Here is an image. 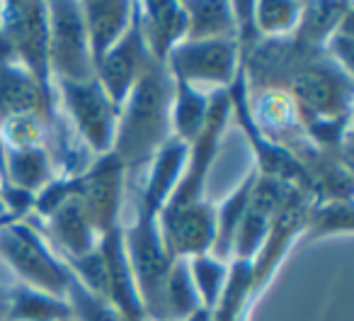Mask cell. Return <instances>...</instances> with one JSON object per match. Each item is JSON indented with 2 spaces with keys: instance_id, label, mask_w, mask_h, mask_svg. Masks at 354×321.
Wrapping results in <instances>:
<instances>
[{
  "instance_id": "obj_20",
  "label": "cell",
  "mask_w": 354,
  "mask_h": 321,
  "mask_svg": "<svg viewBox=\"0 0 354 321\" xmlns=\"http://www.w3.org/2000/svg\"><path fill=\"white\" fill-rule=\"evenodd\" d=\"M187 15V42L236 40L233 3L226 0H187L183 3Z\"/></svg>"
},
{
  "instance_id": "obj_1",
  "label": "cell",
  "mask_w": 354,
  "mask_h": 321,
  "mask_svg": "<svg viewBox=\"0 0 354 321\" xmlns=\"http://www.w3.org/2000/svg\"><path fill=\"white\" fill-rule=\"evenodd\" d=\"M170 105L172 78L167 73V66L148 59L131 93L119 107L117 134H114L112 153L119 158L127 173V185L136 183L138 175H146L156 153L172 139Z\"/></svg>"
},
{
  "instance_id": "obj_22",
  "label": "cell",
  "mask_w": 354,
  "mask_h": 321,
  "mask_svg": "<svg viewBox=\"0 0 354 321\" xmlns=\"http://www.w3.org/2000/svg\"><path fill=\"white\" fill-rule=\"evenodd\" d=\"M71 306L61 297H51L35 287L17 282L10 287V302H8L6 321H64L71 319Z\"/></svg>"
},
{
  "instance_id": "obj_26",
  "label": "cell",
  "mask_w": 354,
  "mask_h": 321,
  "mask_svg": "<svg viewBox=\"0 0 354 321\" xmlns=\"http://www.w3.org/2000/svg\"><path fill=\"white\" fill-rule=\"evenodd\" d=\"M66 302H68L71 314H73L75 321H131L112 302L90 292L75 277H71V285L66 290Z\"/></svg>"
},
{
  "instance_id": "obj_5",
  "label": "cell",
  "mask_w": 354,
  "mask_h": 321,
  "mask_svg": "<svg viewBox=\"0 0 354 321\" xmlns=\"http://www.w3.org/2000/svg\"><path fill=\"white\" fill-rule=\"evenodd\" d=\"M56 103H59L61 114L75 137L85 144L95 158L112 153L114 134H117L119 110L97 78L83 80V83H71V80H56Z\"/></svg>"
},
{
  "instance_id": "obj_13",
  "label": "cell",
  "mask_w": 354,
  "mask_h": 321,
  "mask_svg": "<svg viewBox=\"0 0 354 321\" xmlns=\"http://www.w3.org/2000/svg\"><path fill=\"white\" fill-rule=\"evenodd\" d=\"M22 114H44L56 122L61 110L20 64H0V127Z\"/></svg>"
},
{
  "instance_id": "obj_12",
  "label": "cell",
  "mask_w": 354,
  "mask_h": 321,
  "mask_svg": "<svg viewBox=\"0 0 354 321\" xmlns=\"http://www.w3.org/2000/svg\"><path fill=\"white\" fill-rule=\"evenodd\" d=\"M138 27L151 59L165 64L167 54L187 37V15L183 3L175 0H146L136 3Z\"/></svg>"
},
{
  "instance_id": "obj_31",
  "label": "cell",
  "mask_w": 354,
  "mask_h": 321,
  "mask_svg": "<svg viewBox=\"0 0 354 321\" xmlns=\"http://www.w3.org/2000/svg\"><path fill=\"white\" fill-rule=\"evenodd\" d=\"M20 217H15V214H10V212H6V214H0V229L6 227V224H10V222H17Z\"/></svg>"
},
{
  "instance_id": "obj_11",
  "label": "cell",
  "mask_w": 354,
  "mask_h": 321,
  "mask_svg": "<svg viewBox=\"0 0 354 321\" xmlns=\"http://www.w3.org/2000/svg\"><path fill=\"white\" fill-rule=\"evenodd\" d=\"M284 185L286 183L257 175L255 188H252L250 200H248V207L243 212L241 227H238L236 238H233L231 261H252L255 258V253L260 251L262 241H265L272 229Z\"/></svg>"
},
{
  "instance_id": "obj_28",
  "label": "cell",
  "mask_w": 354,
  "mask_h": 321,
  "mask_svg": "<svg viewBox=\"0 0 354 321\" xmlns=\"http://www.w3.org/2000/svg\"><path fill=\"white\" fill-rule=\"evenodd\" d=\"M8 302H10V287L0 285V321L8 319Z\"/></svg>"
},
{
  "instance_id": "obj_17",
  "label": "cell",
  "mask_w": 354,
  "mask_h": 321,
  "mask_svg": "<svg viewBox=\"0 0 354 321\" xmlns=\"http://www.w3.org/2000/svg\"><path fill=\"white\" fill-rule=\"evenodd\" d=\"M56 175L46 148H6V190H22L35 198ZM0 193V198H3Z\"/></svg>"
},
{
  "instance_id": "obj_32",
  "label": "cell",
  "mask_w": 354,
  "mask_h": 321,
  "mask_svg": "<svg viewBox=\"0 0 354 321\" xmlns=\"http://www.w3.org/2000/svg\"><path fill=\"white\" fill-rule=\"evenodd\" d=\"M0 214H6V209H3V198H0Z\"/></svg>"
},
{
  "instance_id": "obj_6",
  "label": "cell",
  "mask_w": 354,
  "mask_h": 321,
  "mask_svg": "<svg viewBox=\"0 0 354 321\" xmlns=\"http://www.w3.org/2000/svg\"><path fill=\"white\" fill-rule=\"evenodd\" d=\"M313 202L315 200L310 198L306 190L296 188V185H284V193H281L279 207H277L270 234H267V238L262 241L255 258L250 261L252 300H257V297L267 290L272 277L277 275L279 266L284 263V258L289 256L296 238L304 236V229H306V222H308V212Z\"/></svg>"
},
{
  "instance_id": "obj_2",
  "label": "cell",
  "mask_w": 354,
  "mask_h": 321,
  "mask_svg": "<svg viewBox=\"0 0 354 321\" xmlns=\"http://www.w3.org/2000/svg\"><path fill=\"white\" fill-rule=\"evenodd\" d=\"M0 258L20 277V285L66 300L73 272L51 251L32 217L17 219L0 229Z\"/></svg>"
},
{
  "instance_id": "obj_15",
  "label": "cell",
  "mask_w": 354,
  "mask_h": 321,
  "mask_svg": "<svg viewBox=\"0 0 354 321\" xmlns=\"http://www.w3.org/2000/svg\"><path fill=\"white\" fill-rule=\"evenodd\" d=\"M189 146L183 141H177L175 137L156 153V158L148 166L143 183L138 185V207L148 209L153 214H160L162 207L170 200L172 190H175L177 180L183 175L185 164H187Z\"/></svg>"
},
{
  "instance_id": "obj_33",
  "label": "cell",
  "mask_w": 354,
  "mask_h": 321,
  "mask_svg": "<svg viewBox=\"0 0 354 321\" xmlns=\"http://www.w3.org/2000/svg\"><path fill=\"white\" fill-rule=\"evenodd\" d=\"M64 321H75V319H73V316H71V319H64Z\"/></svg>"
},
{
  "instance_id": "obj_7",
  "label": "cell",
  "mask_w": 354,
  "mask_h": 321,
  "mask_svg": "<svg viewBox=\"0 0 354 321\" xmlns=\"http://www.w3.org/2000/svg\"><path fill=\"white\" fill-rule=\"evenodd\" d=\"M49 12V69L51 78L83 83L95 78L93 56L85 35L80 3H46Z\"/></svg>"
},
{
  "instance_id": "obj_4",
  "label": "cell",
  "mask_w": 354,
  "mask_h": 321,
  "mask_svg": "<svg viewBox=\"0 0 354 321\" xmlns=\"http://www.w3.org/2000/svg\"><path fill=\"white\" fill-rule=\"evenodd\" d=\"M122 232L124 248H127L129 266H131L133 282H136L146 319L158 321L160 319L162 285H165L167 270L175 261V258H170L165 243H162L158 214L136 205V214H133L131 224H127Z\"/></svg>"
},
{
  "instance_id": "obj_14",
  "label": "cell",
  "mask_w": 354,
  "mask_h": 321,
  "mask_svg": "<svg viewBox=\"0 0 354 321\" xmlns=\"http://www.w3.org/2000/svg\"><path fill=\"white\" fill-rule=\"evenodd\" d=\"M80 12H83L93 66H97L104 59V54L131 27L133 3L129 0H85L80 3Z\"/></svg>"
},
{
  "instance_id": "obj_19",
  "label": "cell",
  "mask_w": 354,
  "mask_h": 321,
  "mask_svg": "<svg viewBox=\"0 0 354 321\" xmlns=\"http://www.w3.org/2000/svg\"><path fill=\"white\" fill-rule=\"evenodd\" d=\"M257 180V171L250 168L245 178L238 183V188L228 195L226 200H221L218 205H214V246H212V256L218 261H231L233 253V238L236 232L241 227L243 212L248 207V200L250 193L255 188Z\"/></svg>"
},
{
  "instance_id": "obj_3",
  "label": "cell",
  "mask_w": 354,
  "mask_h": 321,
  "mask_svg": "<svg viewBox=\"0 0 354 321\" xmlns=\"http://www.w3.org/2000/svg\"><path fill=\"white\" fill-rule=\"evenodd\" d=\"M0 37L20 64L37 80L44 95L56 100L49 69V12L46 3H0Z\"/></svg>"
},
{
  "instance_id": "obj_30",
  "label": "cell",
  "mask_w": 354,
  "mask_h": 321,
  "mask_svg": "<svg viewBox=\"0 0 354 321\" xmlns=\"http://www.w3.org/2000/svg\"><path fill=\"white\" fill-rule=\"evenodd\" d=\"M185 321H214V319H212V311L204 309V306H199V309L194 311L192 316H187Z\"/></svg>"
},
{
  "instance_id": "obj_10",
  "label": "cell",
  "mask_w": 354,
  "mask_h": 321,
  "mask_svg": "<svg viewBox=\"0 0 354 321\" xmlns=\"http://www.w3.org/2000/svg\"><path fill=\"white\" fill-rule=\"evenodd\" d=\"M148 59H151V54H148L146 44H143L141 27H138L136 3H133L131 27H129L127 35L104 54V59L95 66V78L102 85L107 98L117 105V110L122 107L127 95L131 93L133 83H136V78L141 76Z\"/></svg>"
},
{
  "instance_id": "obj_23",
  "label": "cell",
  "mask_w": 354,
  "mask_h": 321,
  "mask_svg": "<svg viewBox=\"0 0 354 321\" xmlns=\"http://www.w3.org/2000/svg\"><path fill=\"white\" fill-rule=\"evenodd\" d=\"M354 227V209L352 202L339 200H320L310 205L308 222H306L304 236L306 241L333 236V234H352Z\"/></svg>"
},
{
  "instance_id": "obj_24",
  "label": "cell",
  "mask_w": 354,
  "mask_h": 321,
  "mask_svg": "<svg viewBox=\"0 0 354 321\" xmlns=\"http://www.w3.org/2000/svg\"><path fill=\"white\" fill-rule=\"evenodd\" d=\"M304 3H291V0H260L252 3V22L255 30L265 40L274 37H289L296 30L301 17Z\"/></svg>"
},
{
  "instance_id": "obj_29",
  "label": "cell",
  "mask_w": 354,
  "mask_h": 321,
  "mask_svg": "<svg viewBox=\"0 0 354 321\" xmlns=\"http://www.w3.org/2000/svg\"><path fill=\"white\" fill-rule=\"evenodd\" d=\"M6 190V144L0 137V193Z\"/></svg>"
},
{
  "instance_id": "obj_8",
  "label": "cell",
  "mask_w": 354,
  "mask_h": 321,
  "mask_svg": "<svg viewBox=\"0 0 354 321\" xmlns=\"http://www.w3.org/2000/svg\"><path fill=\"white\" fill-rule=\"evenodd\" d=\"M127 173L114 153L97 156L80 175H75V200L83 207L97 236L122 229Z\"/></svg>"
},
{
  "instance_id": "obj_27",
  "label": "cell",
  "mask_w": 354,
  "mask_h": 321,
  "mask_svg": "<svg viewBox=\"0 0 354 321\" xmlns=\"http://www.w3.org/2000/svg\"><path fill=\"white\" fill-rule=\"evenodd\" d=\"M352 20H354V10L344 17L337 25V30L328 37V42L323 44V54L330 61L344 69L347 73H352V56H354V32H352Z\"/></svg>"
},
{
  "instance_id": "obj_16",
  "label": "cell",
  "mask_w": 354,
  "mask_h": 321,
  "mask_svg": "<svg viewBox=\"0 0 354 321\" xmlns=\"http://www.w3.org/2000/svg\"><path fill=\"white\" fill-rule=\"evenodd\" d=\"M39 232L44 236H49V241L59 248V253H56L59 258H80L85 253L95 251L100 241V236L90 227L88 217H85L75 195L71 200H66L51 217L41 219Z\"/></svg>"
},
{
  "instance_id": "obj_21",
  "label": "cell",
  "mask_w": 354,
  "mask_h": 321,
  "mask_svg": "<svg viewBox=\"0 0 354 321\" xmlns=\"http://www.w3.org/2000/svg\"><path fill=\"white\" fill-rule=\"evenodd\" d=\"M202 306L189 268L185 258H175L167 270L165 285L160 295V319L158 321H185Z\"/></svg>"
},
{
  "instance_id": "obj_9",
  "label": "cell",
  "mask_w": 354,
  "mask_h": 321,
  "mask_svg": "<svg viewBox=\"0 0 354 321\" xmlns=\"http://www.w3.org/2000/svg\"><path fill=\"white\" fill-rule=\"evenodd\" d=\"M167 73L194 88L226 90L241 66L236 40L180 42L165 59Z\"/></svg>"
},
{
  "instance_id": "obj_18",
  "label": "cell",
  "mask_w": 354,
  "mask_h": 321,
  "mask_svg": "<svg viewBox=\"0 0 354 321\" xmlns=\"http://www.w3.org/2000/svg\"><path fill=\"white\" fill-rule=\"evenodd\" d=\"M172 78V76H170ZM212 93V90H209ZM209 93L180 78H172V105H170V129L177 141L192 146L202 134L209 117Z\"/></svg>"
},
{
  "instance_id": "obj_25",
  "label": "cell",
  "mask_w": 354,
  "mask_h": 321,
  "mask_svg": "<svg viewBox=\"0 0 354 321\" xmlns=\"http://www.w3.org/2000/svg\"><path fill=\"white\" fill-rule=\"evenodd\" d=\"M189 277L194 282V290L199 295L204 309L212 311L216 306L218 297H221L223 287L228 280V261H218L212 253H202V256L187 258Z\"/></svg>"
}]
</instances>
